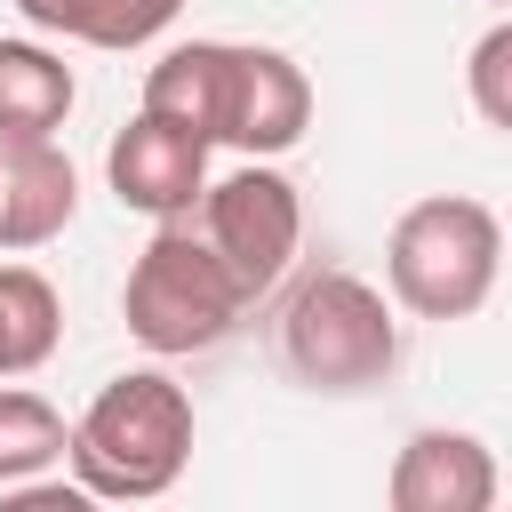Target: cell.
Segmentation results:
<instances>
[{
  "label": "cell",
  "mask_w": 512,
  "mask_h": 512,
  "mask_svg": "<svg viewBox=\"0 0 512 512\" xmlns=\"http://www.w3.org/2000/svg\"><path fill=\"white\" fill-rule=\"evenodd\" d=\"M192 432H200L192 424V392L168 368H128L64 432L72 488L80 496H104V504H152V496H168L184 480Z\"/></svg>",
  "instance_id": "6da1fadb"
},
{
  "label": "cell",
  "mask_w": 512,
  "mask_h": 512,
  "mask_svg": "<svg viewBox=\"0 0 512 512\" xmlns=\"http://www.w3.org/2000/svg\"><path fill=\"white\" fill-rule=\"evenodd\" d=\"M400 312L376 280L344 272V264H320L304 272L288 296H280V360L304 392H376L400 376Z\"/></svg>",
  "instance_id": "7a4b0ae2"
},
{
  "label": "cell",
  "mask_w": 512,
  "mask_h": 512,
  "mask_svg": "<svg viewBox=\"0 0 512 512\" xmlns=\"http://www.w3.org/2000/svg\"><path fill=\"white\" fill-rule=\"evenodd\" d=\"M504 272V224L472 192H432L392 216L384 240V288L416 320H472L496 296Z\"/></svg>",
  "instance_id": "3957f363"
},
{
  "label": "cell",
  "mask_w": 512,
  "mask_h": 512,
  "mask_svg": "<svg viewBox=\"0 0 512 512\" xmlns=\"http://www.w3.org/2000/svg\"><path fill=\"white\" fill-rule=\"evenodd\" d=\"M240 312H248V296L224 272V256L200 240V224L192 216L152 224V240H144V256L128 264V288H120L128 336L144 352H160V360H184V352L224 344L240 328Z\"/></svg>",
  "instance_id": "277c9868"
},
{
  "label": "cell",
  "mask_w": 512,
  "mask_h": 512,
  "mask_svg": "<svg viewBox=\"0 0 512 512\" xmlns=\"http://www.w3.org/2000/svg\"><path fill=\"white\" fill-rule=\"evenodd\" d=\"M192 216H200V240L224 256V272L240 280L248 304L272 296V288L288 280L296 248H304V200H296V184H288L272 160H248V168L200 184Z\"/></svg>",
  "instance_id": "5b68a950"
},
{
  "label": "cell",
  "mask_w": 512,
  "mask_h": 512,
  "mask_svg": "<svg viewBox=\"0 0 512 512\" xmlns=\"http://www.w3.org/2000/svg\"><path fill=\"white\" fill-rule=\"evenodd\" d=\"M312 128V80L288 48L264 40H232V72H224V120L216 144L248 152V160H280L288 144H304Z\"/></svg>",
  "instance_id": "8992f818"
},
{
  "label": "cell",
  "mask_w": 512,
  "mask_h": 512,
  "mask_svg": "<svg viewBox=\"0 0 512 512\" xmlns=\"http://www.w3.org/2000/svg\"><path fill=\"white\" fill-rule=\"evenodd\" d=\"M104 176H112L120 208H136L152 224H176V216H192V200L208 184V136H192V128L136 104V120L104 144Z\"/></svg>",
  "instance_id": "52a82bcc"
},
{
  "label": "cell",
  "mask_w": 512,
  "mask_h": 512,
  "mask_svg": "<svg viewBox=\"0 0 512 512\" xmlns=\"http://www.w3.org/2000/svg\"><path fill=\"white\" fill-rule=\"evenodd\" d=\"M384 496H392V512H488L496 504V456H488L480 432L424 424L392 456Z\"/></svg>",
  "instance_id": "ba28073f"
},
{
  "label": "cell",
  "mask_w": 512,
  "mask_h": 512,
  "mask_svg": "<svg viewBox=\"0 0 512 512\" xmlns=\"http://www.w3.org/2000/svg\"><path fill=\"white\" fill-rule=\"evenodd\" d=\"M80 216V168L64 160L56 136L0 144V248H48Z\"/></svg>",
  "instance_id": "9c48e42d"
},
{
  "label": "cell",
  "mask_w": 512,
  "mask_h": 512,
  "mask_svg": "<svg viewBox=\"0 0 512 512\" xmlns=\"http://www.w3.org/2000/svg\"><path fill=\"white\" fill-rule=\"evenodd\" d=\"M72 64L40 40H0V144L56 136L72 120Z\"/></svg>",
  "instance_id": "30bf717a"
},
{
  "label": "cell",
  "mask_w": 512,
  "mask_h": 512,
  "mask_svg": "<svg viewBox=\"0 0 512 512\" xmlns=\"http://www.w3.org/2000/svg\"><path fill=\"white\" fill-rule=\"evenodd\" d=\"M224 72H232V40H176L160 48V64L144 72V112L192 128L216 144V120H224Z\"/></svg>",
  "instance_id": "8fae6325"
},
{
  "label": "cell",
  "mask_w": 512,
  "mask_h": 512,
  "mask_svg": "<svg viewBox=\"0 0 512 512\" xmlns=\"http://www.w3.org/2000/svg\"><path fill=\"white\" fill-rule=\"evenodd\" d=\"M16 16L32 32H64L88 48H144L184 16V0H16Z\"/></svg>",
  "instance_id": "7c38bea8"
},
{
  "label": "cell",
  "mask_w": 512,
  "mask_h": 512,
  "mask_svg": "<svg viewBox=\"0 0 512 512\" xmlns=\"http://www.w3.org/2000/svg\"><path fill=\"white\" fill-rule=\"evenodd\" d=\"M56 344H64V296L48 288V272L0 264V376L48 368Z\"/></svg>",
  "instance_id": "4fadbf2b"
},
{
  "label": "cell",
  "mask_w": 512,
  "mask_h": 512,
  "mask_svg": "<svg viewBox=\"0 0 512 512\" xmlns=\"http://www.w3.org/2000/svg\"><path fill=\"white\" fill-rule=\"evenodd\" d=\"M64 408L16 376H0V488L16 480H40L48 464H64Z\"/></svg>",
  "instance_id": "5bb4252c"
},
{
  "label": "cell",
  "mask_w": 512,
  "mask_h": 512,
  "mask_svg": "<svg viewBox=\"0 0 512 512\" xmlns=\"http://www.w3.org/2000/svg\"><path fill=\"white\" fill-rule=\"evenodd\" d=\"M464 80H472V112H480L488 128H512V24H488V32L472 40Z\"/></svg>",
  "instance_id": "9a60e30c"
}]
</instances>
